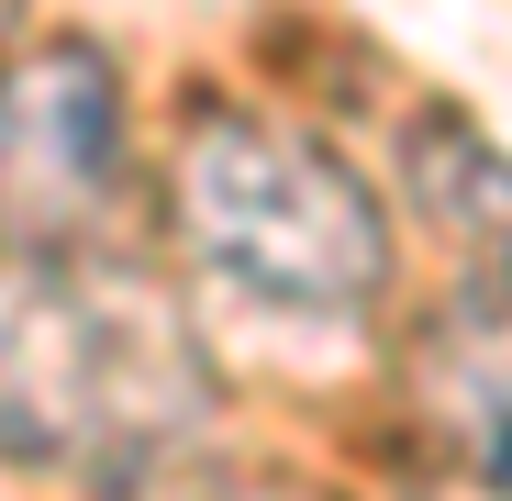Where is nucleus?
I'll use <instances>...</instances> for the list:
<instances>
[{"label":"nucleus","mask_w":512,"mask_h":501,"mask_svg":"<svg viewBox=\"0 0 512 501\" xmlns=\"http://www.w3.org/2000/svg\"><path fill=\"white\" fill-rule=\"evenodd\" d=\"M134 179V112L90 34H34L0 56V223L101 234Z\"/></svg>","instance_id":"nucleus-3"},{"label":"nucleus","mask_w":512,"mask_h":501,"mask_svg":"<svg viewBox=\"0 0 512 501\" xmlns=\"http://www.w3.org/2000/svg\"><path fill=\"white\" fill-rule=\"evenodd\" d=\"M212 424L190 312L90 234H12L0 257V457L134 479Z\"/></svg>","instance_id":"nucleus-1"},{"label":"nucleus","mask_w":512,"mask_h":501,"mask_svg":"<svg viewBox=\"0 0 512 501\" xmlns=\"http://www.w3.org/2000/svg\"><path fill=\"white\" fill-rule=\"evenodd\" d=\"M123 501H334V490H312L290 468H234V457H179L167 446L156 468H134Z\"/></svg>","instance_id":"nucleus-6"},{"label":"nucleus","mask_w":512,"mask_h":501,"mask_svg":"<svg viewBox=\"0 0 512 501\" xmlns=\"http://www.w3.org/2000/svg\"><path fill=\"white\" fill-rule=\"evenodd\" d=\"M167 223H179L190 268L268 312V323H312L346 334L390 301V212L323 134L245 112V101H201L167 156Z\"/></svg>","instance_id":"nucleus-2"},{"label":"nucleus","mask_w":512,"mask_h":501,"mask_svg":"<svg viewBox=\"0 0 512 501\" xmlns=\"http://www.w3.org/2000/svg\"><path fill=\"white\" fill-rule=\"evenodd\" d=\"M423 424H435V501H512V323L457 312L423 368Z\"/></svg>","instance_id":"nucleus-4"},{"label":"nucleus","mask_w":512,"mask_h":501,"mask_svg":"<svg viewBox=\"0 0 512 501\" xmlns=\"http://www.w3.org/2000/svg\"><path fill=\"white\" fill-rule=\"evenodd\" d=\"M412 190H423V212H435L446 257L468 279L457 312H501L512 323V156L457 112H423L412 123Z\"/></svg>","instance_id":"nucleus-5"}]
</instances>
